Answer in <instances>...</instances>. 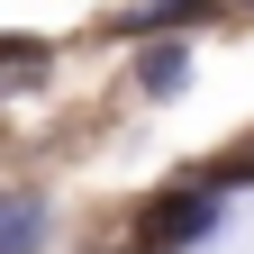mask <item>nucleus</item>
Listing matches in <instances>:
<instances>
[{
    "label": "nucleus",
    "mask_w": 254,
    "mask_h": 254,
    "mask_svg": "<svg viewBox=\"0 0 254 254\" xmlns=\"http://www.w3.org/2000/svg\"><path fill=\"white\" fill-rule=\"evenodd\" d=\"M209 209H218V190H209V182H200V190H173V200H154V245H164V254L190 245V236L209 227Z\"/></svg>",
    "instance_id": "obj_1"
},
{
    "label": "nucleus",
    "mask_w": 254,
    "mask_h": 254,
    "mask_svg": "<svg viewBox=\"0 0 254 254\" xmlns=\"http://www.w3.org/2000/svg\"><path fill=\"white\" fill-rule=\"evenodd\" d=\"M46 227V209H37V190H0V254H27Z\"/></svg>",
    "instance_id": "obj_2"
},
{
    "label": "nucleus",
    "mask_w": 254,
    "mask_h": 254,
    "mask_svg": "<svg viewBox=\"0 0 254 254\" xmlns=\"http://www.w3.org/2000/svg\"><path fill=\"white\" fill-rule=\"evenodd\" d=\"M182 73H190V55H182V46H145V64H136V82H145V91H182Z\"/></svg>",
    "instance_id": "obj_3"
}]
</instances>
